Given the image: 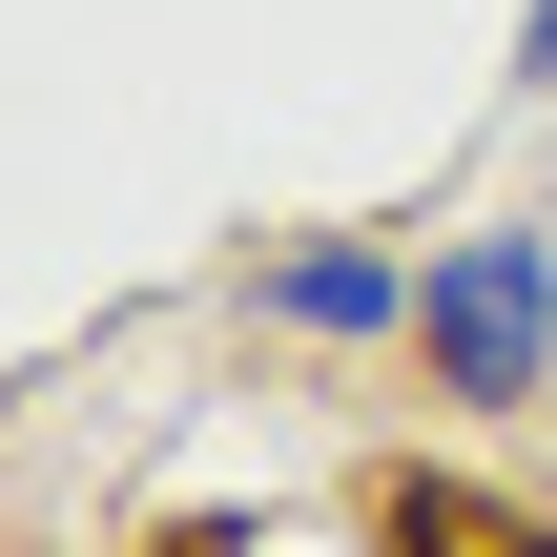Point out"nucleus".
<instances>
[{
    "label": "nucleus",
    "mask_w": 557,
    "mask_h": 557,
    "mask_svg": "<svg viewBox=\"0 0 557 557\" xmlns=\"http://www.w3.org/2000/svg\"><path fill=\"white\" fill-rule=\"evenodd\" d=\"M413 393H434V413H537L557 393V227H455V248H413Z\"/></svg>",
    "instance_id": "1"
},
{
    "label": "nucleus",
    "mask_w": 557,
    "mask_h": 557,
    "mask_svg": "<svg viewBox=\"0 0 557 557\" xmlns=\"http://www.w3.org/2000/svg\"><path fill=\"white\" fill-rule=\"evenodd\" d=\"M248 331H289V351H413V248L393 227H289V248H248Z\"/></svg>",
    "instance_id": "2"
},
{
    "label": "nucleus",
    "mask_w": 557,
    "mask_h": 557,
    "mask_svg": "<svg viewBox=\"0 0 557 557\" xmlns=\"http://www.w3.org/2000/svg\"><path fill=\"white\" fill-rule=\"evenodd\" d=\"M517 83H557V0H517Z\"/></svg>",
    "instance_id": "3"
},
{
    "label": "nucleus",
    "mask_w": 557,
    "mask_h": 557,
    "mask_svg": "<svg viewBox=\"0 0 557 557\" xmlns=\"http://www.w3.org/2000/svg\"><path fill=\"white\" fill-rule=\"evenodd\" d=\"M537 557H557V496H537Z\"/></svg>",
    "instance_id": "4"
}]
</instances>
